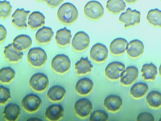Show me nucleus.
I'll return each mask as SVG.
<instances>
[{
    "instance_id": "nucleus-28",
    "label": "nucleus",
    "mask_w": 161,
    "mask_h": 121,
    "mask_svg": "<svg viewBox=\"0 0 161 121\" xmlns=\"http://www.w3.org/2000/svg\"><path fill=\"white\" fill-rule=\"evenodd\" d=\"M157 69L153 63L144 64L141 71L142 77L145 80L154 81L158 74Z\"/></svg>"
},
{
    "instance_id": "nucleus-27",
    "label": "nucleus",
    "mask_w": 161,
    "mask_h": 121,
    "mask_svg": "<svg viewBox=\"0 0 161 121\" xmlns=\"http://www.w3.org/2000/svg\"><path fill=\"white\" fill-rule=\"evenodd\" d=\"M13 44L21 51H24L28 50L31 47L32 42L29 36L21 34L17 36L14 39Z\"/></svg>"
},
{
    "instance_id": "nucleus-3",
    "label": "nucleus",
    "mask_w": 161,
    "mask_h": 121,
    "mask_svg": "<svg viewBox=\"0 0 161 121\" xmlns=\"http://www.w3.org/2000/svg\"><path fill=\"white\" fill-rule=\"evenodd\" d=\"M51 68L55 73L64 74L69 71L71 67V61L68 56L59 54L53 58L51 63Z\"/></svg>"
},
{
    "instance_id": "nucleus-20",
    "label": "nucleus",
    "mask_w": 161,
    "mask_h": 121,
    "mask_svg": "<svg viewBox=\"0 0 161 121\" xmlns=\"http://www.w3.org/2000/svg\"><path fill=\"white\" fill-rule=\"evenodd\" d=\"M53 34L54 32L51 28L44 26L37 32L35 35L36 41L40 45L48 44L51 42Z\"/></svg>"
},
{
    "instance_id": "nucleus-17",
    "label": "nucleus",
    "mask_w": 161,
    "mask_h": 121,
    "mask_svg": "<svg viewBox=\"0 0 161 121\" xmlns=\"http://www.w3.org/2000/svg\"><path fill=\"white\" fill-rule=\"evenodd\" d=\"M139 73L136 67L133 66H128L120 77V84L126 86H130L138 79Z\"/></svg>"
},
{
    "instance_id": "nucleus-18",
    "label": "nucleus",
    "mask_w": 161,
    "mask_h": 121,
    "mask_svg": "<svg viewBox=\"0 0 161 121\" xmlns=\"http://www.w3.org/2000/svg\"><path fill=\"white\" fill-rule=\"evenodd\" d=\"M93 87L94 84L91 79L84 77L78 81L75 86V91L80 96H87L92 92Z\"/></svg>"
},
{
    "instance_id": "nucleus-1",
    "label": "nucleus",
    "mask_w": 161,
    "mask_h": 121,
    "mask_svg": "<svg viewBox=\"0 0 161 121\" xmlns=\"http://www.w3.org/2000/svg\"><path fill=\"white\" fill-rule=\"evenodd\" d=\"M78 17V12L76 7L69 3L62 4L57 13L58 18L63 24L69 25L74 24Z\"/></svg>"
},
{
    "instance_id": "nucleus-31",
    "label": "nucleus",
    "mask_w": 161,
    "mask_h": 121,
    "mask_svg": "<svg viewBox=\"0 0 161 121\" xmlns=\"http://www.w3.org/2000/svg\"><path fill=\"white\" fill-rule=\"evenodd\" d=\"M16 72L9 66L5 67L0 70V82L4 84H9L15 79Z\"/></svg>"
},
{
    "instance_id": "nucleus-12",
    "label": "nucleus",
    "mask_w": 161,
    "mask_h": 121,
    "mask_svg": "<svg viewBox=\"0 0 161 121\" xmlns=\"http://www.w3.org/2000/svg\"><path fill=\"white\" fill-rule=\"evenodd\" d=\"M30 13V11H26L23 8L17 9L11 17L13 25L19 30L26 29L27 18Z\"/></svg>"
},
{
    "instance_id": "nucleus-16",
    "label": "nucleus",
    "mask_w": 161,
    "mask_h": 121,
    "mask_svg": "<svg viewBox=\"0 0 161 121\" xmlns=\"http://www.w3.org/2000/svg\"><path fill=\"white\" fill-rule=\"evenodd\" d=\"M64 109L60 104H53L49 105L46 109L45 118L49 121H58L63 118Z\"/></svg>"
},
{
    "instance_id": "nucleus-13",
    "label": "nucleus",
    "mask_w": 161,
    "mask_h": 121,
    "mask_svg": "<svg viewBox=\"0 0 161 121\" xmlns=\"http://www.w3.org/2000/svg\"><path fill=\"white\" fill-rule=\"evenodd\" d=\"M123 105V101L119 96L112 94L107 96L103 103L105 108L108 112L115 113L119 111Z\"/></svg>"
},
{
    "instance_id": "nucleus-6",
    "label": "nucleus",
    "mask_w": 161,
    "mask_h": 121,
    "mask_svg": "<svg viewBox=\"0 0 161 121\" xmlns=\"http://www.w3.org/2000/svg\"><path fill=\"white\" fill-rule=\"evenodd\" d=\"M31 88L34 91L42 92L47 88L49 85L48 76L42 73H37L33 74L29 81Z\"/></svg>"
},
{
    "instance_id": "nucleus-22",
    "label": "nucleus",
    "mask_w": 161,
    "mask_h": 121,
    "mask_svg": "<svg viewBox=\"0 0 161 121\" xmlns=\"http://www.w3.org/2000/svg\"><path fill=\"white\" fill-rule=\"evenodd\" d=\"M66 91L63 87L58 85L53 86L48 90L47 97L48 100L52 102L61 101L65 97Z\"/></svg>"
},
{
    "instance_id": "nucleus-37",
    "label": "nucleus",
    "mask_w": 161,
    "mask_h": 121,
    "mask_svg": "<svg viewBox=\"0 0 161 121\" xmlns=\"http://www.w3.org/2000/svg\"><path fill=\"white\" fill-rule=\"evenodd\" d=\"M64 0H45V3L49 7L55 8L62 4Z\"/></svg>"
},
{
    "instance_id": "nucleus-33",
    "label": "nucleus",
    "mask_w": 161,
    "mask_h": 121,
    "mask_svg": "<svg viewBox=\"0 0 161 121\" xmlns=\"http://www.w3.org/2000/svg\"><path fill=\"white\" fill-rule=\"evenodd\" d=\"M12 7L10 3L5 0L0 2V17L3 20L8 18L10 16Z\"/></svg>"
},
{
    "instance_id": "nucleus-29",
    "label": "nucleus",
    "mask_w": 161,
    "mask_h": 121,
    "mask_svg": "<svg viewBox=\"0 0 161 121\" xmlns=\"http://www.w3.org/2000/svg\"><path fill=\"white\" fill-rule=\"evenodd\" d=\"M106 8L111 14H119L125 11L126 5L123 0H108Z\"/></svg>"
},
{
    "instance_id": "nucleus-24",
    "label": "nucleus",
    "mask_w": 161,
    "mask_h": 121,
    "mask_svg": "<svg viewBox=\"0 0 161 121\" xmlns=\"http://www.w3.org/2000/svg\"><path fill=\"white\" fill-rule=\"evenodd\" d=\"M45 17L39 11H34L30 15L28 18V26L32 30L41 28L45 24Z\"/></svg>"
},
{
    "instance_id": "nucleus-19",
    "label": "nucleus",
    "mask_w": 161,
    "mask_h": 121,
    "mask_svg": "<svg viewBox=\"0 0 161 121\" xmlns=\"http://www.w3.org/2000/svg\"><path fill=\"white\" fill-rule=\"evenodd\" d=\"M3 115L4 118L6 121H17L21 115L20 107L16 103H10L5 107Z\"/></svg>"
},
{
    "instance_id": "nucleus-26",
    "label": "nucleus",
    "mask_w": 161,
    "mask_h": 121,
    "mask_svg": "<svg viewBox=\"0 0 161 121\" xmlns=\"http://www.w3.org/2000/svg\"><path fill=\"white\" fill-rule=\"evenodd\" d=\"M149 87L146 84L138 82L131 87L130 89V95L132 97L139 99L143 97L148 92Z\"/></svg>"
},
{
    "instance_id": "nucleus-7",
    "label": "nucleus",
    "mask_w": 161,
    "mask_h": 121,
    "mask_svg": "<svg viewBox=\"0 0 161 121\" xmlns=\"http://www.w3.org/2000/svg\"><path fill=\"white\" fill-rule=\"evenodd\" d=\"M141 13L135 9L132 10L128 8L125 12L120 15L119 22L125 25V29L132 27L138 24L140 22Z\"/></svg>"
},
{
    "instance_id": "nucleus-14",
    "label": "nucleus",
    "mask_w": 161,
    "mask_h": 121,
    "mask_svg": "<svg viewBox=\"0 0 161 121\" xmlns=\"http://www.w3.org/2000/svg\"><path fill=\"white\" fill-rule=\"evenodd\" d=\"M4 55L9 63H16L22 60L24 54L22 51L12 43L5 47Z\"/></svg>"
},
{
    "instance_id": "nucleus-5",
    "label": "nucleus",
    "mask_w": 161,
    "mask_h": 121,
    "mask_svg": "<svg viewBox=\"0 0 161 121\" xmlns=\"http://www.w3.org/2000/svg\"><path fill=\"white\" fill-rule=\"evenodd\" d=\"M42 101L36 94L31 93L26 95L21 102L23 109L29 113H34L39 110L42 105Z\"/></svg>"
},
{
    "instance_id": "nucleus-21",
    "label": "nucleus",
    "mask_w": 161,
    "mask_h": 121,
    "mask_svg": "<svg viewBox=\"0 0 161 121\" xmlns=\"http://www.w3.org/2000/svg\"><path fill=\"white\" fill-rule=\"evenodd\" d=\"M128 42L125 39L117 38L111 43L110 45V51L111 54L114 56L122 55L126 50Z\"/></svg>"
},
{
    "instance_id": "nucleus-39",
    "label": "nucleus",
    "mask_w": 161,
    "mask_h": 121,
    "mask_svg": "<svg viewBox=\"0 0 161 121\" xmlns=\"http://www.w3.org/2000/svg\"><path fill=\"white\" fill-rule=\"evenodd\" d=\"M127 4H132L135 3L138 0H125Z\"/></svg>"
},
{
    "instance_id": "nucleus-42",
    "label": "nucleus",
    "mask_w": 161,
    "mask_h": 121,
    "mask_svg": "<svg viewBox=\"0 0 161 121\" xmlns=\"http://www.w3.org/2000/svg\"><path fill=\"white\" fill-rule=\"evenodd\" d=\"M159 121H161V118H160V119L159 120Z\"/></svg>"
},
{
    "instance_id": "nucleus-30",
    "label": "nucleus",
    "mask_w": 161,
    "mask_h": 121,
    "mask_svg": "<svg viewBox=\"0 0 161 121\" xmlns=\"http://www.w3.org/2000/svg\"><path fill=\"white\" fill-rule=\"evenodd\" d=\"M146 101L152 108H159L161 107V92L155 90L150 92L146 97Z\"/></svg>"
},
{
    "instance_id": "nucleus-10",
    "label": "nucleus",
    "mask_w": 161,
    "mask_h": 121,
    "mask_svg": "<svg viewBox=\"0 0 161 121\" xmlns=\"http://www.w3.org/2000/svg\"><path fill=\"white\" fill-rule=\"evenodd\" d=\"M108 50L103 44L98 43L94 45L90 50V57L93 61L97 63L105 62L108 58Z\"/></svg>"
},
{
    "instance_id": "nucleus-9",
    "label": "nucleus",
    "mask_w": 161,
    "mask_h": 121,
    "mask_svg": "<svg viewBox=\"0 0 161 121\" xmlns=\"http://www.w3.org/2000/svg\"><path fill=\"white\" fill-rule=\"evenodd\" d=\"M90 38L89 35L81 31L77 32L75 35L72 42V47L75 51L83 52L89 47Z\"/></svg>"
},
{
    "instance_id": "nucleus-11",
    "label": "nucleus",
    "mask_w": 161,
    "mask_h": 121,
    "mask_svg": "<svg viewBox=\"0 0 161 121\" xmlns=\"http://www.w3.org/2000/svg\"><path fill=\"white\" fill-rule=\"evenodd\" d=\"M92 108V102L86 98L80 99L77 101L74 107L75 114L81 118L88 117L91 114Z\"/></svg>"
},
{
    "instance_id": "nucleus-34",
    "label": "nucleus",
    "mask_w": 161,
    "mask_h": 121,
    "mask_svg": "<svg viewBox=\"0 0 161 121\" xmlns=\"http://www.w3.org/2000/svg\"><path fill=\"white\" fill-rule=\"evenodd\" d=\"M109 115L104 110L99 109L93 111L91 114L89 120L92 121H108Z\"/></svg>"
},
{
    "instance_id": "nucleus-23",
    "label": "nucleus",
    "mask_w": 161,
    "mask_h": 121,
    "mask_svg": "<svg viewBox=\"0 0 161 121\" xmlns=\"http://www.w3.org/2000/svg\"><path fill=\"white\" fill-rule=\"evenodd\" d=\"M72 38L71 31L65 27L57 32L55 37L56 43L60 47H66L70 44Z\"/></svg>"
},
{
    "instance_id": "nucleus-43",
    "label": "nucleus",
    "mask_w": 161,
    "mask_h": 121,
    "mask_svg": "<svg viewBox=\"0 0 161 121\" xmlns=\"http://www.w3.org/2000/svg\"><path fill=\"white\" fill-rule=\"evenodd\" d=\"M160 1H161V0H160Z\"/></svg>"
},
{
    "instance_id": "nucleus-8",
    "label": "nucleus",
    "mask_w": 161,
    "mask_h": 121,
    "mask_svg": "<svg viewBox=\"0 0 161 121\" xmlns=\"http://www.w3.org/2000/svg\"><path fill=\"white\" fill-rule=\"evenodd\" d=\"M125 70V66L124 63L119 61H113L107 65L105 70V74L109 79L117 80L121 77Z\"/></svg>"
},
{
    "instance_id": "nucleus-40",
    "label": "nucleus",
    "mask_w": 161,
    "mask_h": 121,
    "mask_svg": "<svg viewBox=\"0 0 161 121\" xmlns=\"http://www.w3.org/2000/svg\"><path fill=\"white\" fill-rule=\"evenodd\" d=\"M159 74L161 77V64L159 66Z\"/></svg>"
},
{
    "instance_id": "nucleus-38",
    "label": "nucleus",
    "mask_w": 161,
    "mask_h": 121,
    "mask_svg": "<svg viewBox=\"0 0 161 121\" xmlns=\"http://www.w3.org/2000/svg\"><path fill=\"white\" fill-rule=\"evenodd\" d=\"M0 30H1V35H0V39H1V43H3L5 40L7 35V30L5 27L2 25H0Z\"/></svg>"
},
{
    "instance_id": "nucleus-4",
    "label": "nucleus",
    "mask_w": 161,
    "mask_h": 121,
    "mask_svg": "<svg viewBox=\"0 0 161 121\" xmlns=\"http://www.w3.org/2000/svg\"><path fill=\"white\" fill-rule=\"evenodd\" d=\"M84 14L88 19L97 21L103 16L104 9L102 4L99 2L92 1L88 2L85 6Z\"/></svg>"
},
{
    "instance_id": "nucleus-15",
    "label": "nucleus",
    "mask_w": 161,
    "mask_h": 121,
    "mask_svg": "<svg viewBox=\"0 0 161 121\" xmlns=\"http://www.w3.org/2000/svg\"><path fill=\"white\" fill-rule=\"evenodd\" d=\"M144 45L140 40H131L127 45L126 51L128 56L132 59H136L141 56L144 52Z\"/></svg>"
},
{
    "instance_id": "nucleus-41",
    "label": "nucleus",
    "mask_w": 161,
    "mask_h": 121,
    "mask_svg": "<svg viewBox=\"0 0 161 121\" xmlns=\"http://www.w3.org/2000/svg\"><path fill=\"white\" fill-rule=\"evenodd\" d=\"M38 2L45 3V0H36Z\"/></svg>"
},
{
    "instance_id": "nucleus-36",
    "label": "nucleus",
    "mask_w": 161,
    "mask_h": 121,
    "mask_svg": "<svg viewBox=\"0 0 161 121\" xmlns=\"http://www.w3.org/2000/svg\"><path fill=\"white\" fill-rule=\"evenodd\" d=\"M137 121H154L155 118L153 115L147 112H143L140 113L137 118Z\"/></svg>"
},
{
    "instance_id": "nucleus-32",
    "label": "nucleus",
    "mask_w": 161,
    "mask_h": 121,
    "mask_svg": "<svg viewBox=\"0 0 161 121\" xmlns=\"http://www.w3.org/2000/svg\"><path fill=\"white\" fill-rule=\"evenodd\" d=\"M147 19L153 26L161 28V10L157 8L150 10L147 13Z\"/></svg>"
},
{
    "instance_id": "nucleus-25",
    "label": "nucleus",
    "mask_w": 161,
    "mask_h": 121,
    "mask_svg": "<svg viewBox=\"0 0 161 121\" xmlns=\"http://www.w3.org/2000/svg\"><path fill=\"white\" fill-rule=\"evenodd\" d=\"M93 66L88 57H82L75 64V71L79 75H85L90 73Z\"/></svg>"
},
{
    "instance_id": "nucleus-35",
    "label": "nucleus",
    "mask_w": 161,
    "mask_h": 121,
    "mask_svg": "<svg viewBox=\"0 0 161 121\" xmlns=\"http://www.w3.org/2000/svg\"><path fill=\"white\" fill-rule=\"evenodd\" d=\"M11 98L10 89L3 85L0 86V104L2 105L5 104Z\"/></svg>"
},
{
    "instance_id": "nucleus-2",
    "label": "nucleus",
    "mask_w": 161,
    "mask_h": 121,
    "mask_svg": "<svg viewBox=\"0 0 161 121\" xmlns=\"http://www.w3.org/2000/svg\"><path fill=\"white\" fill-rule=\"evenodd\" d=\"M29 64L34 68H42L46 63L47 56L45 50L41 48L34 47L29 50L27 55Z\"/></svg>"
}]
</instances>
